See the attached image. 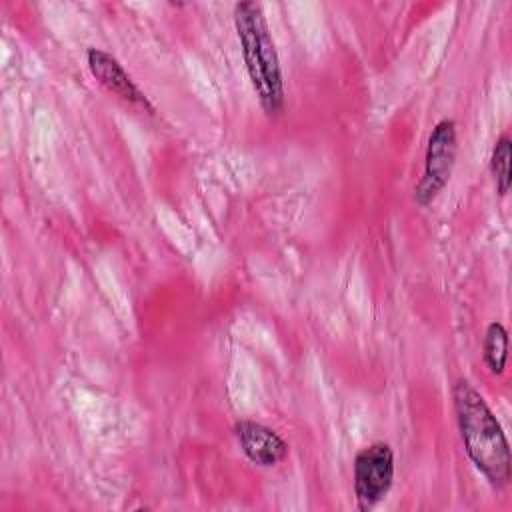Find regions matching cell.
Returning <instances> with one entry per match:
<instances>
[{"label": "cell", "mask_w": 512, "mask_h": 512, "mask_svg": "<svg viewBox=\"0 0 512 512\" xmlns=\"http://www.w3.org/2000/svg\"><path fill=\"white\" fill-rule=\"evenodd\" d=\"M460 438L470 462L494 488H504L512 476L506 434L482 394L464 378L452 386Z\"/></svg>", "instance_id": "cell-1"}, {"label": "cell", "mask_w": 512, "mask_h": 512, "mask_svg": "<svg viewBox=\"0 0 512 512\" xmlns=\"http://www.w3.org/2000/svg\"><path fill=\"white\" fill-rule=\"evenodd\" d=\"M234 26L242 60L258 102L266 116H278L284 108L286 92L278 50L270 34L262 4L238 2L234 6Z\"/></svg>", "instance_id": "cell-2"}, {"label": "cell", "mask_w": 512, "mask_h": 512, "mask_svg": "<svg viewBox=\"0 0 512 512\" xmlns=\"http://www.w3.org/2000/svg\"><path fill=\"white\" fill-rule=\"evenodd\" d=\"M458 154V134H456V122L452 118H442L434 124L426 154H424V170L420 180L414 186V200L418 206H428L436 200V196L444 190L448 184L454 162Z\"/></svg>", "instance_id": "cell-3"}, {"label": "cell", "mask_w": 512, "mask_h": 512, "mask_svg": "<svg viewBox=\"0 0 512 512\" xmlns=\"http://www.w3.org/2000/svg\"><path fill=\"white\" fill-rule=\"evenodd\" d=\"M354 496L362 512L372 510L392 488L394 452L386 442H372L354 456Z\"/></svg>", "instance_id": "cell-4"}, {"label": "cell", "mask_w": 512, "mask_h": 512, "mask_svg": "<svg viewBox=\"0 0 512 512\" xmlns=\"http://www.w3.org/2000/svg\"><path fill=\"white\" fill-rule=\"evenodd\" d=\"M234 436L244 456L262 468L280 464L290 450L286 440L276 430L254 420H238L234 424Z\"/></svg>", "instance_id": "cell-5"}, {"label": "cell", "mask_w": 512, "mask_h": 512, "mask_svg": "<svg viewBox=\"0 0 512 512\" xmlns=\"http://www.w3.org/2000/svg\"><path fill=\"white\" fill-rule=\"evenodd\" d=\"M86 62L88 68L92 72V76L112 94L148 108L150 112H154L152 104L148 102V98L144 96V92L134 84V80L130 78V74L124 70V66L106 50L100 48H88L86 52Z\"/></svg>", "instance_id": "cell-6"}, {"label": "cell", "mask_w": 512, "mask_h": 512, "mask_svg": "<svg viewBox=\"0 0 512 512\" xmlns=\"http://www.w3.org/2000/svg\"><path fill=\"white\" fill-rule=\"evenodd\" d=\"M482 356L492 374L500 376L504 372L506 360H508V332L502 322L494 320L486 326L484 342H482Z\"/></svg>", "instance_id": "cell-7"}, {"label": "cell", "mask_w": 512, "mask_h": 512, "mask_svg": "<svg viewBox=\"0 0 512 512\" xmlns=\"http://www.w3.org/2000/svg\"><path fill=\"white\" fill-rule=\"evenodd\" d=\"M510 160H512V140L508 134H502L490 154V172L496 180V190L504 196L510 190Z\"/></svg>", "instance_id": "cell-8"}]
</instances>
